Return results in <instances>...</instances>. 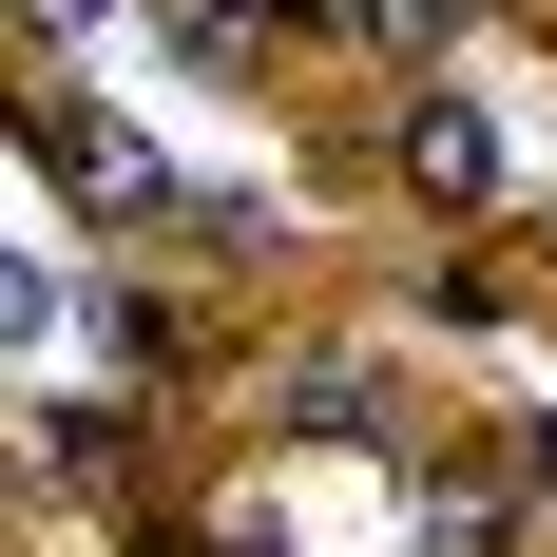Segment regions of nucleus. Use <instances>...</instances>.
Returning <instances> with one entry per match:
<instances>
[{"instance_id":"1","label":"nucleus","mask_w":557,"mask_h":557,"mask_svg":"<svg viewBox=\"0 0 557 557\" xmlns=\"http://www.w3.org/2000/svg\"><path fill=\"white\" fill-rule=\"evenodd\" d=\"M404 193L481 212V193H500V115H481V97H404Z\"/></svg>"},{"instance_id":"2","label":"nucleus","mask_w":557,"mask_h":557,"mask_svg":"<svg viewBox=\"0 0 557 557\" xmlns=\"http://www.w3.org/2000/svg\"><path fill=\"white\" fill-rule=\"evenodd\" d=\"M346 20H366L385 58H443V39H461V0H346Z\"/></svg>"},{"instance_id":"3","label":"nucleus","mask_w":557,"mask_h":557,"mask_svg":"<svg viewBox=\"0 0 557 557\" xmlns=\"http://www.w3.org/2000/svg\"><path fill=\"white\" fill-rule=\"evenodd\" d=\"M20 20H39V39H97V20H115V0H20Z\"/></svg>"}]
</instances>
